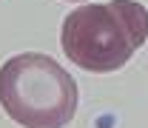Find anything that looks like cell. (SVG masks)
Masks as SVG:
<instances>
[{
	"label": "cell",
	"instance_id": "3",
	"mask_svg": "<svg viewBox=\"0 0 148 128\" xmlns=\"http://www.w3.org/2000/svg\"><path fill=\"white\" fill-rule=\"evenodd\" d=\"M69 3H83V0H69Z\"/></svg>",
	"mask_w": 148,
	"mask_h": 128
},
{
	"label": "cell",
	"instance_id": "1",
	"mask_svg": "<svg viewBox=\"0 0 148 128\" xmlns=\"http://www.w3.org/2000/svg\"><path fill=\"white\" fill-rule=\"evenodd\" d=\"M148 40V9L137 0L88 3L66 14L60 46L83 71H117Z\"/></svg>",
	"mask_w": 148,
	"mask_h": 128
},
{
	"label": "cell",
	"instance_id": "2",
	"mask_svg": "<svg viewBox=\"0 0 148 128\" xmlns=\"http://www.w3.org/2000/svg\"><path fill=\"white\" fill-rule=\"evenodd\" d=\"M77 97L74 77L49 54L23 51L0 66V105L23 128H66Z\"/></svg>",
	"mask_w": 148,
	"mask_h": 128
}]
</instances>
